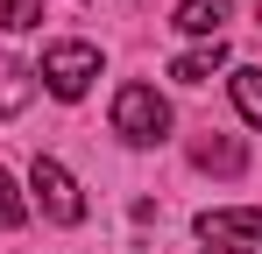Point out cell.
Instances as JSON below:
<instances>
[{"label": "cell", "mask_w": 262, "mask_h": 254, "mask_svg": "<svg viewBox=\"0 0 262 254\" xmlns=\"http://www.w3.org/2000/svg\"><path fill=\"white\" fill-rule=\"evenodd\" d=\"M114 134L135 141V148H156V141L170 134L163 92H156V85H121V92H114Z\"/></svg>", "instance_id": "1"}, {"label": "cell", "mask_w": 262, "mask_h": 254, "mask_svg": "<svg viewBox=\"0 0 262 254\" xmlns=\"http://www.w3.org/2000/svg\"><path fill=\"white\" fill-rule=\"evenodd\" d=\"M36 78H43L57 99H85V85L99 78V49H92V42H50Z\"/></svg>", "instance_id": "2"}, {"label": "cell", "mask_w": 262, "mask_h": 254, "mask_svg": "<svg viewBox=\"0 0 262 254\" xmlns=\"http://www.w3.org/2000/svg\"><path fill=\"white\" fill-rule=\"evenodd\" d=\"M199 240L213 254H262V212H248V205L199 212Z\"/></svg>", "instance_id": "3"}, {"label": "cell", "mask_w": 262, "mask_h": 254, "mask_svg": "<svg viewBox=\"0 0 262 254\" xmlns=\"http://www.w3.org/2000/svg\"><path fill=\"white\" fill-rule=\"evenodd\" d=\"M29 184H36V205L57 219V226H78L85 219V198H78V176L57 163V156H36V169H29Z\"/></svg>", "instance_id": "4"}, {"label": "cell", "mask_w": 262, "mask_h": 254, "mask_svg": "<svg viewBox=\"0 0 262 254\" xmlns=\"http://www.w3.org/2000/svg\"><path fill=\"white\" fill-rule=\"evenodd\" d=\"M234 21V0H177V29L184 36H206V42H220V29Z\"/></svg>", "instance_id": "5"}, {"label": "cell", "mask_w": 262, "mask_h": 254, "mask_svg": "<svg viewBox=\"0 0 262 254\" xmlns=\"http://www.w3.org/2000/svg\"><path fill=\"white\" fill-rule=\"evenodd\" d=\"M220 64H227V42H199V49H184V57L170 64V78L177 85H206Z\"/></svg>", "instance_id": "6"}, {"label": "cell", "mask_w": 262, "mask_h": 254, "mask_svg": "<svg viewBox=\"0 0 262 254\" xmlns=\"http://www.w3.org/2000/svg\"><path fill=\"white\" fill-rule=\"evenodd\" d=\"M29 92H36V78H29V64L0 57V120H14V113L29 106Z\"/></svg>", "instance_id": "7"}, {"label": "cell", "mask_w": 262, "mask_h": 254, "mask_svg": "<svg viewBox=\"0 0 262 254\" xmlns=\"http://www.w3.org/2000/svg\"><path fill=\"white\" fill-rule=\"evenodd\" d=\"M227 85H234V106H241V120L262 134V71H255V64H241Z\"/></svg>", "instance_id": "8"}, {"label": "cell", "mask_w": 262, "mask_h": 254, "mask_svg": "<svg viewBox=\"0 0 262 254\" xmlns=\"http://www.w3.org/2000/svg\"><path fill=\"white\" fill-rule=\"evenodd\" d=\"M241 163H248V156H241V141H199V169H220V176H234Z\"/></svg>", "instance_id": "9"}, {"label": "cell", "mask_w": 262, "mask_h": 254, "mask_svg": "<svg viewBox=\"0 0 262 254\" xmlns=\"http://www.w3.org/2000/svg\"><path fill=\"white\" fill-rule=\"evenodd\" d=\"M43 21V0H0V29H36Z\"/></svg>", "instance_id": "10"}, {"label": "cell", "mask_w": 262, "mask_h": 254, "mask_svg": "<svg viewBox=\"0 0 262 254\" xmlns=\"http://www.w3.org/2000/svg\"><path fill=\"white\" fill-rule=\"evenodd\" d=\"M29 219V205H21V191H14V176L0 169V226H21Z\"/></svg>", "instance_id": "11"}]
</instances>
